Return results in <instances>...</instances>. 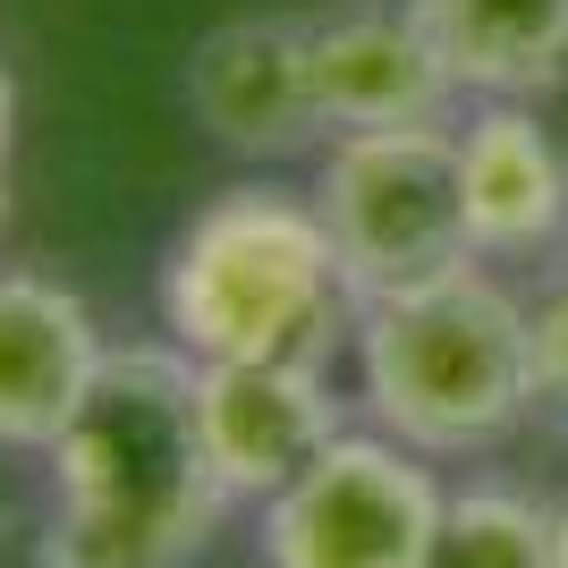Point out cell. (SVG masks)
<instances>
[{"label": "cell", "instance_id": "6da1fadb", "mask_svg": "<svg viewBox=\"0 0 568 568\" xmlns=\"http://www.w3.org/2000/svg\"><path fill=\"white\" fill-rule=\"evenodd\" d=\"M43 458V568H195V551L213 544L230 509L195 425V356L179 339L111 348L102 382Z\"/></svg>", "mask_w": 568, "mask_h": 568}, {"label": "cell", "instance_id": "7a4b0ae2", "mask_svg": "<svg viewBox=\"0 0 568 568\" xmlns=\"http://www.w3.org/2000/svg\"><path fill=\"white\" fill-rule=\"evenodd\" d=\"M356 288L339 272V246L314 213V195L246 179L195 204L162 263V332L195 365L237 356H288L332 365L356 348Z\"/></svg>", "mask_w": 568, "mask_h": 568}, {"label": "cell", "instance_id": "3957f363", "mask_svg": "<svg viewBox=\"0 0 568 568\" xmlns=\"http://www.w3.org/2000/svg\"><path fill=\"white\" fill-rule=\"evenodd\" d=\"M356 399L425 458L500 450L535 416V323L493 263L356 314Z\"/></svg>", "mask_w": 568, "mask_h": 568}, {"label": "cell", "instance_id": "277c9868", "mask_svg": "<svg viewBox=\"0 0 568 568\" xmlns=\"http://www.w3.org/2000/svg\"><path fill=\"white\" fill-rule=\"evenodd\" d=\"M314 213L339 246L356 306L407 297L467 272V195H458V128H348L314 162Z\"/></svg>", "mask_w": 568, "mask_h": 568}, {"label": "cell", "instance_id": "5b68a950", "mask_svg": "<svg viewBox=\"0 0 568 568\" xmlns=\"http://www.w3.org/2000/svg\"><path fill=\"white\" fill-rule=\"evenodd\" d=\"M450 493L425 450L390 433H339L288 493L263 500V568H425Z\"/></svg>", "mask_w": 568, "mask_h": 568}, {"label": "cell", "instance_id": "8992f818", "mask_svg": "<svg viewBox=\"0 0 568 568\" xmlns=\"http://www.w3.org/2000/svg\"><path fill=\"white\" fill-rule=\"evenodd\" d=\"M195 425H204L221 493L263 509L348 433V416H339L332 365L237 356V365H195Z\"/></svg>", "mask_w": 568, "mask_h": 568}, {"label": "cell", "instance_id": "52a82bcc", "mask_svg": "<svg viewBox=\"0 0 568 568\" xmlns=\"http://www.w3.org/2000/svg\"><path fill=\"white\" fill-rule=\"evenodd\" d=\"M187 102L204 136L237 162H288L332 144L306 18H221L187 60Z\"/></svg>", "mask_w": 568, "mask_h": 568}, {"label": "cell", "instance_id": "ba28073f", "mask_svg": "<svg viewBox=\"0 0 568 568\" xmlns=\"http://www.w3.org/2000/svg\"><path fill=\"white\" fill-rule=\"evenodd\" d=\"M314 26V85L332 136L348 128H442L467 102L450 51L433 43L416 0H339Z\"/></svg>", "mask_w": 568, "mask_h": 568}, {"label": "cell", "instance_id": "9c48e42d", "mask_svg": "<svg viewBox=\"0 0 568 568\" xmlns=\"http://www.w3.org/2000/svg\"><path fill=\"white\" fill-rule=\"evenodd\" d=\"M111 365L94 306L77 288L0 263V450H51Z\"/></svg>", "mask_w": 568, "mask_h": 568}, {"label": "cell", "instance_id": "30bf717a", "mask_svg": "<svg viewBox=\"0 0 568 568\" xmlns=\"http://www.w3.org/2000/svg\"><path fill=\"white\" fill-rule=\"evenodd\" d=\"M458 195L484 263H526L568 237V153L535 102H475L458 128Z\"/></svg>", "mask_w": 568, "mask_h": 568}, {"label": "cell", "instance_id": "8fae6325", "mask_svg": "<svg viewBox=\"0 0 568 568\" xmlns=\"http://www.w3.org/2000/svg\"><path fill=\"white\" fill-rule=\"evenodd\" d=\"M467 102H544L568 85V0H416Z\"/></svg>", "mask_w": 568, "mask_h": 568}, {"label": "cell", "instance_id": "7c38bea8", "mask_svg": "<svg viewBox=\"0 0 568 568\" xmlns=\"http://www.w3.org/2000/svg\"><path fill=\"white\" fill-rule=\"evenodd\" d=\"M425 568H560V509L518 484H467L442 509Z\"/></svg>", "mask_w": 568, "mask_h": 568}, {"label": "cell", "instance_id": "4fadbf2b", "mask_svg": "<svg viewBox=\"0 0 568 568\" xmlns=\"http://www.w3.org/2000/svg\"><path fill=\"white\" fill-rule=\"evenodd\" d=\"M526 323H535V407H568V297L544 288Z\"/></svg>", "mask_w": 568, "mask_h": 568}, {"label": "cell", "instance_id": "5bb4252c", "mask_svg": "<svg viewBox=\"0 0 568 568\" xmlns=\"http://www.w3.org/2000/svg\"><path fill=\"white\" fill-rule=\"evenodd\" d=\"M9 144H18V77L0 60V221H9Z\"/></svg>", "mask_w": 568, "mask_h": 568}, {"label": "cell", "instance_id": "9a60e30c", "mask_svg": "<svg viewBox=\"0 0 568 568\" xmlns=\"http://www.w3.org/2000/svg\"><path fill=\"white\" fill-rule=\"evenodd\" d=\"M560 568H568V500H560Z\"/></svg>", "mask_w": 568, "mask_h": 568}, {"label": "cell", "instance_id": "2e32d148", "mask_svg": "<svg viewBox=\"0 0 568 568\" xmlns=\"http://www.w3.org/2000/svg\"><path fill=\"white\" fill-rule=\"evenodd\" d=\"M551 288H560V297H568V263H560V281H551Z\"/></svg>", "mask_w": 568, "mask_h": 568}]
</instances>
